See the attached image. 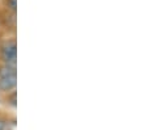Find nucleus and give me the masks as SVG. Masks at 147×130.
Listing matches in <instances>:
<instances>
[{
  "instance_id": "20e7f679",
  "label": "nucleus",
  "mask_w": 147,
  "mask_h": 130,
  "mask_svg": "<svg viewBox=\"0 0 147 130\" xmlns=\"http://www.w3.org/2000/svg\"><path fill=\"white\" fill-rule=\"evenodd\" d=\"M7 9L11 11L12 13H16V9H17V0H4Z\"/></svg>"
},
{
  "instance_id": "7ed1b4c3",
  "label": "nucleus",
  "mask_w": 147,
  "mask_h": 130,
  "mask_svg": "<svg viewBox=\"0 0 147 130\" xmlns=\"http://www.w3.org/2000/svg\"><path fill=\"white\" fill-rule=\"evenodd\" d=\"M16 74V65L11 63H3L0 66V76H5V75Z\"/></svg>"
},
{
  "instance_id": "39448f33",
  "label": "nucleus",
  "mask_w": 147,
  "mask_h": 130,
  "mask_svg": "<svg viewBox=\"0 0 147 130\" xmlns=\"http://www.w3.org/2000/svg\"><path fill=\"white\" fill-rule=\"evenodd\" d=\"M11 105L12 106H16V92H13L12 95H11Z\"/></svg>"
},
{
  "instance_id": "423d86ee",
  "label": "nucleus",
  "mask_w": 147,
  "mask_h": 130,
  "mask_svg": "<svg viewBox=\"0 0 147 130\" xmlns=\"http://www.w3.org/2000/svg\"><path fill=\"white\" fill-rule=\"evenodd\" d=\"M4 129H5V122H4V120L0 118V130H4Z\"/></svg>"
},
{
  "instance_id": "f03ea898",
  "label": "nucleus",
  "mask_w": 147,
  "mask_h": 130,
  "mask_svg": "<svg viewBox=\"0 0 147 130\" xmlns=\"http://www.w3.org/2000/svg\"><path fill=\"white\" fill-rule=\"evenodd\" d=\"M17 86V75L11 74L5 76H0V91L1 92H11Z\"/></svg>"
},
{
  "instance_id": "f257e3e1",
  "label": "nucleus",
  "mask_w": 147,
  "mask_h": 130,
  "mask_svg": "<svg viewBox=\"0 0 147 130\" xmlns=\"http://www.w3.org/2000/svg\"><path fill=\"white\" fill-rule=\"evenodd\" d=\"M0 58L3 63H11L16 65V58H17V45L15 40L5 41L0 49Z\"/></svg>"
}]
</instances>
